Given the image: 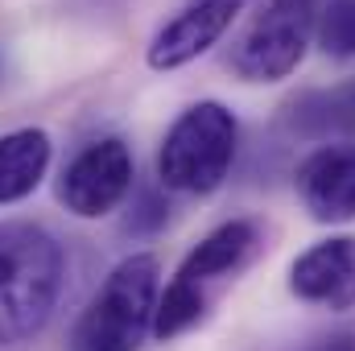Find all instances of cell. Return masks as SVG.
Instances as JSON below:
<instances>
[{
  "mask_svg": "<svg viewBox=\"0 0 355 351\" xmlns=\"http://www.w3.org/2000/svg\"><path fill=\"white\" fill-rule=\"evenodd\" d=\"M62 244L29 219L0 223V348L33 339L62 293Z\"/></svg>",
  "mask_w": 355,
  "mask_h": 351,
  "instance_id": "1",
  "label": "cell"
},
{
  "mask_svg": "<svg viewBox=\"0 0 355 351\" xmlns=\"http://www.w3.org/2000/svg\"><path fill=\"white\" fill-rule=\"evenodd\" d=\"M157 277H162L157 257L149 252L124 257L75 318L67 351H137L145 335H153V314L162 298Z\"/></svg>",
  "mask_w": 355,
  "mask_h": 351,
  "instance_id": "2",
  "label": "cell"
},
{
  "mask_svg": "<svg viewBox=\"0 0 355 351\" xmlns=\"http://www.w3.org/2000/svg\"><path fill=\"white\" fill-rule=\"evenodd\" d=\"M252 248H257V223L252 219L219 223L207 240H198L190 248V257L178 264L166 293L157 298L153 335L157 339H174L186 327H194L207 314V306L219 293V285L252 257Z\"/></svg>",
  "mask_w": 355,
  "mask_h": 351,
  "instance_id": "3",
  "label": "cell"
},
{
  "mask_svg": "<svg viewBox=\"0 0 355 351\" xmlns=\"http://www.w3.org/2000/svg\"><path fill=\"white\" fill-rule=\"evenodd\" d=\"M236 141H240V124L223 103H215V99L190 103L170 124V132L157 149L162 186L182 190V194L219 190L236 162Z\"/></svg>",
  "mask_w": 355,
  "mask_h": 351,
  "instance_id": "4",
  "label": "cell"
},
{
  "mask_svg": "<svg viewBox=\"0 0 355 351\" xmlns=\"http://www.w3.org/2000/svg\"><path fill=\"white\" fill-rule=\"evenodd\" d=\"M310 37H314L310 0H268L232 42L227 67L244 83H281L302 67Z\"/></svg>",
  "mask_w": 355,
  "mask_h": 351,
  "instance_id": "5",
  "label": "cell"
},
{
  "mask_svg": "<svg viewBox=\"0 0 355 351\" xmlns=\"http://www.w3.org/2000/svg\"><path fill=\"white\" fill-rule=\"evenodd\" d=\"M132 190V149L120 137L91 141L58 178V198L71 215L99 219L112 215Z\"/></svg>",
  "mask_w": 355,
  "mask_h": 351,
  "instance_id": "6",
  "label": "cell"
},
{
  "mask_svg": "<svg viewBox=\"0 0 355 351\" xmlns=\"http://www.w3.org/2000/svg\"><path fill=\"white\" fill-rule=\"evenodd\" d=\"M248 0H190L182 12H174L149 42V67L153 71H178L207 54L244 12Z\"/></svg>",
  "mask_w": 355,
  "mask_h": 351,
  "instance_id": "7",
  "label": "cell"
},
{
  "mask_svg": "<svg viewBox=\"0 0 355 351\" xmlns=\"http://www.w3.org/2000/svg\"><path fill=\"white\" fill-rule=\"evenodd\" d=\"M293 298L322 306V310H352L355 306V236H331L306 248L289 264Z\"/></svg>",
  "mask_w": 355,
  "mask_h": 351,
  "instance_id": "8",
  "label": "cell"
},
{
  "mask_svg": "<svg viewBox=\"0 0 355 351\" xmlns=\"http://www.w3.org/2000/svg\"><path fill=\"white\" fill-rule=\"evenodd\" d=\"M297 194L318 223L355 219V145H322L297 166Z\"/></svg>",
  "mask_w": 355,
  "mask_h": 351,
  "instance_id": "9",
  "label": "cell"
},
{
  "mask_svg": "<svg viewBox=\"0 0 355 351\" xmlns=\"http://www.w3.org/2000/svg\"><path fill=\"white\" fill-rule=\"evenodd\" d=\"M50 170L46 128H12L0 137V207L29 198Z\"/></svg>",
  "mask_w": 355,
  "mask_h": 351,
  "instance_id": "10",
  "label": "cell"
},
{
  "mask_svg": "<svg viewBox=\"0 0 355 351\" xmlns=\"http://www.w3.org/2000/svg\"><path fill=\"white\" fill-rule=\"evenodd\" d=\"M314 42L327 58H355V0H327L314 12Z\"/></svg>",
  "mask_w": 355,
  "mask_h": 351,
  "instance_id": "11",
  "label": "cell"
},
{
  "mask_svg": "<svg viewBox=\"0 0 355 351\" xmlns=\"http://www.w3.org/2000/svg\"><path fill=\"white\" fill-rule=\"evenodd\" d=\"M327 120H335V124H355V83L339 87L327 99Z\"/></svg>",
  "mask_w": 355,
  "mask_h": 351,
  "instance_id": "12",
  "label": "cell"
},
{
  "mask_svg": "<svg viewBox=\"0 0 355 351\" xmlns=\"http://www.w3.org/2000/svg\"><path fill=\"white\" fill-rule=\"evenodd\" d=\"M310 351H355V339L352 335H331V339H318Z\"/></svg>",
  "mask_w": 355,
  "mask_h": 351,
  "instance_id": "13",
  "label": "cell"
}]
</instances>
